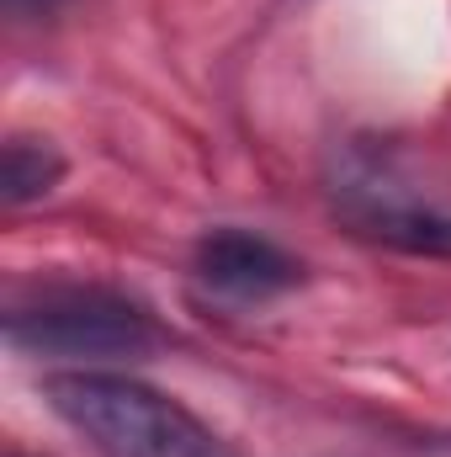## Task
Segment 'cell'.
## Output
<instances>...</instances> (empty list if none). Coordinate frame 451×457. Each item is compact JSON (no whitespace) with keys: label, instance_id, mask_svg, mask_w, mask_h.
<instances>
[{"label":"cell","instance_id":"7","mask_svg":"<svg viewBox=\"0 0 451 457\" xmlns=\"http://www.w3.org/2000/svg\"><path fill=\"white\" fill-rule=\"evenodd\" d=\"M5 457H32V453H21V447H11V453H5Z\"/></svg>","mask_w":451,"mask_h":457},{"label":"cell","instance_id":"3","mask_svg":"<svg viewBox=\"0 0 451 457\" xmlns=\"http://www.w3.org/2000/svg\"><path fill=\"white\" fill-rule=\"evenodd\" d=\"M197 277L239 303H260V298H276L287 287L303 282V266L266 234H250V228H213L202 245H197Z\"/></svg>","mask_w":451,"mask_h":457},{"label":"cell","instance_id":"2","mask_svg":"<svg viewBox=\"0 0 451 457\" xmlns=\"http://www.w3.org/2000/svg\"><path fill=\"white\" fill-rule=\"evenodd\" d=\"M5 341L27 356H144L160 345V325L144 303L96 282H48L11 303Z\"/></svg>","mask_w":451,"mask_h":457},{"label":"cell","instance_id":"5","mask_svg":"<svg viewBox=\"0 0 451 457\" xmlns=\"http://www.w3.org/2000/svg\"><path fill=\"white\" fill-rule=\"evenodd\" d=\"M361 224L382 239H398L409 250H451V219L436 213H414V208H372Z\"/></svg>","mask_w":451,"mask_h":457},{"label":"cell","instance_id":"6","mask_svg":"<svg viewBox=\"0 0 451 457\" xmlns=\"http://www.w3.org/2000/svg\"><path fill=\"white\" fill-rule=\"evenodd\" d=\"M64 0H5V11L11 16H48V11H59Z\"/></svg>","mask_w":451,"mask_h":457},{"label":"cell","instance_id":"1","mask_svg":"<svg viewBox=\"0 0 451 457\" xmlns=\"http://www.w3.org/2000/svg\"><path fill=\"white\" fill-rule=\"evenodd\" d=\"M43 394L96 457H239L202 415L138 383L133 372L70 367L53 372Z\"/></svg>","mask_w":451,"mask_h":457},{"label":"cell","instance_id":"4","mask_svg":"<svg viewBox=\"0 0 451 457\" xmlns=\"http://www.w3.org/2000/svg\"><path fill=\"white\" fill-rule=\"evenodd\" d=\"M64 176V154L48 144V138H32V133H11L5 138V154H0V203L5 208H27L37 197H48Z\"/></svg>","mask_w":451,"mask_h":457}]
</instances>
